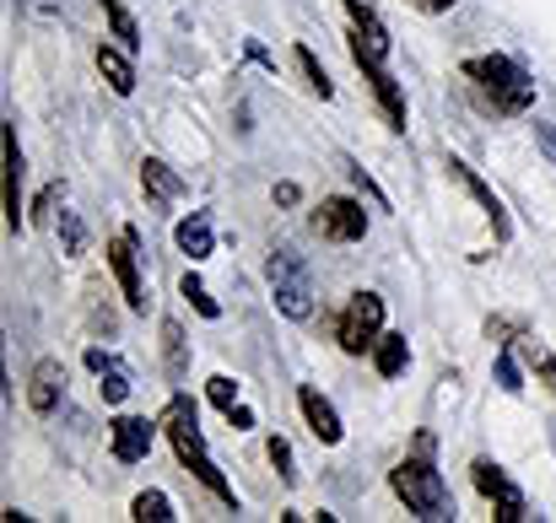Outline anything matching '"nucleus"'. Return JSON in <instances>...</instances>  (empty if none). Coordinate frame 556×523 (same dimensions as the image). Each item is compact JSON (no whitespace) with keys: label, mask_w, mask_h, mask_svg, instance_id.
Returning a JSON list of instances; mask_svg holds the SVG:
<instances>
[{"label":"nucleus","mask_w":556,"mask_h":523,"mask_svg":"<svg viewBox=\"0 0 556 523\" xmlns=\"http://www.w3.org/2000/svg\"><path fill=\"white\" fill-rule=\"evenodd\" d=\"M163 432H168V443H174V454H179V464H185L189 475H194L216 502L238 508V492H232V481L216 470V459H211V448H205V437H200V421H194V405H189V399H174V405L163 410Z\"/></svg>","instance_id":"obj_1"},{"label":"nucleus","mask_w":556,"mask_h":523,"mask_svg":"<svg viewBox=\"0 0 556 523\" xmlns=\"http://www.w3.org/2000/svg\"><path fill=\"white\" fill-rule=\"evenodd\" d=\"M427 454H432V443L421 437L416 454L389 470V486L405 502V513H416V519H427V523H443V519H454V497H448V486H443V475L432 470Z\"/></svg>","instance_id":"obj_2"},{"label":"nucleus","mask_w":556,"mask_h":523,"mask_svg":"<svg viewBox=\"0 0 556 523\" xmlns=\"http://www.w3.org/2000/svg\"><path fill=\"white\" fill-rule=\"evenodd\" d=\"M465 76L476 81V92L497 114H530V103H535L530 71L519 60H508V54H476V60H465Z\"/></svg>","instance_id":"obj_3"},{"label":"nucleus","mask_w":556,"mask_h":523,"mask_svg":"<svg viewBox=\"0 0 556 523\" xmlns=\"http://www.w3.org/2000/svg\"><path fill=\"white\" fill-rule=\"evenodd\" d=\"M265 276H270V297H276V308L287 314V319H308L314 314V276H308V265H303V254H292V248H276L270 254V265H265Z\"/></svg>","instance_id":"obj_4"},{"label":"nucleus","mask_w":556,"mask_h":523,"mask_svg":"<svg viewBox=\"0 0 556 523\" xmlns=\"http://www.w3.org/2000/svg\"><path fill=\"white\" fill-rule=\"evenodd\" d=\"M378 335H383V297L378 292H357L352 303H346V314H341V324H336V341L346 356H368L378 346Z\"/></svg>","instance_id":"obj_5"},{"label":"nucleus","mask_w":556,"mask_h":523,"mask_svg":"<svg viewBox=\"0 0 556 523\" xmlns=\"http://www.w3.org/2000/svg\"><path fill=\"white\" fill-rule=\"evenodd\" d=\"M346 16H352V60H357V71H389L394 38L378 22V11H372L368 0H346Z\"/></svg>","instance_id":"obj_6"},{"label":"nucleus","mask_w":556,"mask_h":523,"mask_svg":"<svg viewBox=\"0 0 556 523\" xmlns=\"http://www.w3.org/2000/svg\"><path fill=\"white\" fill-rule=\"evenodd\" d=\"M314 232L330 238V243H363V238H368V211H363L352 194H330V200H319V211H314Z\"/></svg>","instance_id":"obj_7"},{"label":"nucleus","mask_w":556,"mask_h":523,"mask_svg":"<svg viewBox=\"0 0 556 523\" xmlns=\"http://www.w3.org/2000/svg\"><path fill=\"white\" fill-rule=\"evenodd\" d=\"M470 475H476V492L492 502V513L503 523H525L530 519V508H525V492L503 475V464H492V459H476L470 464Z\"/></svg>","instance_id":"obj_8"},{"label":"nucleus","mask_w":556,"mask_h":523,"mask_svg":"<svg viewBox=\"0 0 556 523\" xmlns=\"http://www.w3.org/2000/svg\"><path fill=\"white\" fill-rule=\"evenodd\" d=\"M109 265H114V281H119L125 303H130V308H147V281H141L136 232H114V243H109Z\"/></svg>","instance_id":"obj_9"},{"label":"nucleus","mask_w":556,"mask_h":523,"mask_svg":"<svg viewBox=\"0 0 556 523\" xmlns=\"http://www.w3.org/2000/svg\"><path fill=\"white\" fill-rule=\"evenodd\" d=\"M152 437H157L152 421H141V416H119V421L109 426V454H114L119 464H141V459L152 454Z\"/></svg>","instance_id":"obj_10"},{"label":"nucleus","mask_w":556,"mask_h":523,"mask_svg":"<svg viewBox=\"0 0 556 523\" xmlns=\"http://www.w3.org/2000/svg\"><path fill=\"white\" fill-rule=\"evenodd\" d=\"M298 410H303V421H308V432H314L319 443H341V432H346V426H341L336 405H330L314 383H303V388H298Z\"/></svg>","instance_id":"obj_11"},{"label":"nucleus","mask_w":556,"mask_h":523,"mask_svg":"<svg viewBox=\"0 0 556 523\" xmlns=\"http://www.w3.org/2000/svg\"><path fill=\"white\" fill-rule=\"evenodd\" d=\"M60 394H65V367H60L54 356H43V361L33 367V383H27V405H33L38 416H49V410L60 405Z\"/></svg>","instance_id":"obj_12"},{"label":"nucleus","mask_w":556,"mask_h":523,"mask_svg":"<svg viewBox=\"0 0 556 523\" xmlns=\"http://www.w3.org/2000/svg\"><path fill=\"white\" fill-rule=\"evenodd\" d=\"M448 178H454L459 189H470V194L481 200V211L492 216V238H497V243H508V216H503V200H497V194H492V189H486L481 178L470 174V168H465L459 157H448Z\"/></svg>","instance_id":"obj_13"},{"label":"nucleus","mask_w":556,"mask_h":523,"mask_svg":"<svg viewBox=\"0 0 556 523\" xmlns=\"http://www.w3.org/2000/svg\"><path fill=\"white\" fill-rule=\"evenodd\" d=\"M5 141V232H22V152H16V130H0Z\"/></svg>","instance_id":"obj_14"},{"label":"nucleus","mask_w":556,"mask_h":523,"mask_svg":"<svg viewBox=\"0 0 556 523\" xmlns=\"http://www.w3.org/2000/svg\"><path fill=\"white\" fill-rule=\"evenodd\" d=\"M363 81L372 87V98H378L389 130H405V92H400V81H394L389 71H363Z\"/></svg>","instance_id":"obj_15"},{"label":"nucleus","mask_w":556,"mask_h":523,"mask_svg":"<svg viewBox=\"0 0 556 523\" xmlns=\"http://www.w3.org/2000/svg\"><path fill=\"white\" fill-rule=\"evenodd\" d=\"M98 71H103V81H109L119 98L136 92V65H130V49H125V43H119V49L98 43Z\"/></svg>","instance_id":"obj_16"},{"label":"nucleus","mask_w":556,"mask_h":523,"mask_svg":"<svg viewBox=\"0 0 556 523\" xmlns=\"http://www.w3.org/2000/svg\"><path fill=\"white\" fill-rule=\"evenodd\" d=\"M141 189H147V194H152L157 205H174V200L185 194V178L174 174L168 163H157V157H147V163H141Z\"/></svg>","instance_id":"obj_17"},{"label":"nucleus","mask_w":556,"mask_h":523,"mask_svg":"<svg viewBox=\"0 0 556 523\" xmlns=\"http://www.w3.org/2000/svg\"><path fill=\"white\" fill-rule=\"evenodd\" d=\"M174 238H179V248H185L189 259H205L216 248V232H211V216L205 211H189L185 221L174 227Z\"/></svg>","instance_id":"obj_18"},{"label":"nucleus","mask_w":556,"mask_h":523,"mask_svg":"<svg viewBox=\"0 0 556 523\" xmlns=\"http://www.w3.org/2000/svg\"><path fill=\"white\" fill-rule=\"evenodd\" d=\"M372 367H378V378H400V372L410 367V346H405V335H378V346H372Z\"/></svg>","instance_id":"obj_19"},{"label":"nucleus","mask_w":556,"mask_h":523,"mask_svg":"<svg viewBox=\"0 0 556 523\" xmlns=\"http://www.w3.org/2000/svg\"><path fill=\"white\" fill-rule=\"evenodd\" d=\"M163 361H168V378H185L189 372V346H185V330L168 319L163 324Z\"/></svg>","instance_id":"obj_20"},{"label":"nucleus","mask_w":556,"mask_h":523,"mask_svg":"<svg viewBox=\"0 0 556 523\" xmlns=\"http://www.w3.org/2000/svg\"><path fill=\"white\" fill-rule=\"evenodd\" d=\"M130 519H141V523H174L179 513H174V502H168L163 492H141V497L130 502Z\"/></svg>","instance_id":"obj_21"},{"label":"nucleus","mask_w":556,"mask_h":523,"mask_svg":"<svg viewBox=\"0 0 556 523\" xmlns=\"http://www.w3.org/2000/svg\"><path fill=\"white\" fill-rule=\"evenodd\" d=\"M103 16H109V27H114V38H119L125 49H136V43H141V27H136V16H130L119 0H103Z\"/></svg>","instance_id":"obj_22"},{"label":"nucleus","mask_w":556,"mask_h":523,"mask_svg":"<svg viewBox=\"0 0 556 523\" xmlns=\"http://www.w3.org/2000/svg\"><path fill=\"white\" fill-rule=\"evenodd\" d=\"M179 292L189 297V308H194L200 319H222V308H216V297L205 292V281H200V276H185V281H179Z\"/></svg>","instance_id":"obj_23"},{"label":"nucleus","mask_w":556,"mask_h":523,"mask_svg":"<svg viewBox=\"0 0 556 523\" xmlns=\"http://www.w3.org/2000/svg\"><path fill=\"white\" fill-rule=\"evenodd\" d=\"M98 378H103V383H98V394H103V405H125V394H130V378L119 372V361H114V367H103Z\"/></svg>","instance_id":"obj_24"},{"label":"nucleus","mask_w":556,"mask_h":523,"mask_svg":"<svg viewBox=\"0 0 556 523\" xmlns=\"http://www.w3.org/2000/svg\"><path fill=\"white\" fill-rule=\"evenodd\" d=\"M205 394H211V405H216L222 416H232V410H238V383H232L227 372H216V378L205 383Z\"/></svg>","instance_id":"obj_25"},{"label":"nucleus","mask_w":556,"mask_h":523,"mask_svg":"<svg viewBox=\"0 0 556 523\" xmlns=\"http://www.w3.org/2000/svg\"><path fill=\"white\" fill-rule=\"evenodd\" d=\"M298 65H303V76H308V87L319 92V98H330L336 87H330V76H325V65L314 60V49H298Z\"/></svg>","instance_id":"obj_26"},{"label":"nucleus","mask_w":556,"mask_h":523,"mask_svg":"<svg viewBox=\"0 0 556 523\" xmlns=\"http://www.w3.org/2000/svg\"><path fill=\"white\" fill-rule=\"evenodd\" d=\"M525 356H530V367L541 372V383H546V388L556 394V356H552V350L535 346V341H525Z\"/></svg>","instance_id":"obj_27"},{"label":"nucleus","mask_w":556,"mask_h":523,"mask_svg":"<svg viewBox=\"0 0 556 523\" xmlns=\"http://www.w3.org/2000/svg\"><path fill=\"white\" fill-rule=\"evenodd\" d=\"M54 227H60V238H65V254H81V243H87V232H81V221H76V211H60V216H54Z\"/></svg>","instance_id":"obj_28"},{"label":"nucleus","mask_w":556,"mask_h":523,"mask_svg":"<svg viewBox=\"0 0 556 523\" xmlns=\"http://www.w3.org/2000/svg\"><path fill=\"white\" fill-rule=\"evenodd\" d=\"M265 454H270L276 475H281V481L292 486V481H298V470H292V443H287V437H270V448H265Z\"/></svg>","instance_id":"obj_29"},{"label":"nucleus","mask_w":556,"mask_h":523,"mask_svg":"<svg viewBox=\"0 0 556 523\" xmlns=\"http://www.w3.org/2000/svg\"><path fill=\"white\" fill-rule=\"evenodd\" d=\"M497 383H503L508 394L525 388V383H519V361H514V350H497Z\"/></svg>","instance_id":"obj_30"},{"label":"nucleus","mask_w":556,"mask_h":523,"mask_svg":"<svg viewBox=\"0 0 556 523\" xmlns=\"http://www.w3.org/2000/svg\"><path fill=\"white\" fill-rule=\"evenodd\" d=\"M352 183H357V189H363V194H368L372 205H378V211H383V205H389V200H383V194H378V189H372V178L363 174V168H352Z\"/></svg>","instance_id":"obj_31"},{"label":"nucleus","mask_w":556,"mask_h":523,"mask_svg":"<svg viewBox=\"0 0 556 523\" xmlns=\"http://www.w3.org/2000/svg\"><path fill=\"white\" fill-rule=\"evenodd\" d=\"M535 141H541V152L556 163V125H535Z\"/></svg>","instance_id":"obj_32"},{"label":"nucleus","mask_w":556,"mask_h":523,"mask_svg":"<svg viewBox=\"0 0 556 523\" xmlns=\"http://www.w3.org/2000/svg\"><path fill=\"white\" fill-rule=\"evenodd\" d=\"M87 367H92V372H103V367H114V356H109V350H87Z\"/></svg>","instance_id":"obj_33"},{"label":"nucleus","mask_w":556,"mask_h":523,"mask_svg":"<svg viewBox=\"0 0 556 523\" xmlns=\"http://www.w3.org/2000/svg\"><path fill=\"white\" fill-rule=\"evenodd\" d=\"M227 421H232V432H249V426H254V416H249V410H243V405H238V410H232V416H227Z\"/></svg>","instance_id":"obj_34"},{"label":"nucleus","mask_w":556,"mask_h":523,"mask_svg":"<svg viewBox=\"0 0 556 523\" xmlns=\"http://www.w3.org/2000/svg\"><path fill=\"white\" fill-rule=\"evenodd\" d=\"M410 5H416V11H427V16H438V11H448L454 0H410Z\"/></svg>","instance_id":"obj_35"},{"label":"nucleus","mask_w":556,"mask_h":523,"mask_svg":"<svg viewBox=\"0 0 556 523\" xmlns=\"http://www.w3.org/2000/svg\"><path fill=\"white\" fill-rule=\"evenodd\" d=\"M276 200L281 205H298V183H276Z\"/></svg>","instance_id":"obj_36"}]
</instances>
